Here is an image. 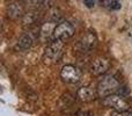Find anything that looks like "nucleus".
<instances>
[{
  "label": "nucleus",
  "mask_w": 132,
  "mask_h": 116,
  "mask_svg": "<svg viewBox=\"0 0 132 116\" xmlns=\"http://www.w3.org/2000/svg\"><path fill=\"white\" fill-rule=\"evenodd\" d=\"M96 42H97V40H96L95 35L93 33H88L80 41V45H81V48L84 50H90L92 48H94L96 45Z\"/></svg>",
  "instance_id": "nucleus-9"
},
{
  "label": "nucleus",
  "mask_w": 132,
  "mask_h": 116,
  "mask_svg": "<svg viewBox=\"0 0 132 116\" xmlns=\"http://www.w3.org/2000/svg\"><path fill=\"white\" fill-rule=\"evenodd\" d=\"M77 95H78V98L81 101H84V102H90V101L95 100L96 96H98L97 92L94 91L93 88H90V87H88V86L80 87L77 92Z\"/></svg>",
  "instance_id": "nucleus-6"
},
{
  "label": "nucleus",
  "mask_w": 132,
  "mask_h": 116,
  "mask_svg": "<svg viewBox=\"0 0 132 116\" xmlns=\"http://www.w3.org/2000/svg\"><path fill=\"white\" fill-rule=\"evenodd\" d=\"M46 1L48 0H27V2L30 5L31 7H41V6H43V5H45L46 4Z\"/></svg>",
  "instance_id": "nucleus-13"
},
{
  "label": "nucleus",
  "mask_w": 132,
  "mask_h": 116,
  "mask_svg": "<svg viewBox=\"0 0 132 116\" xmlns=\"http://www.w3.org/2000/svg\"><path fill=\"white\" fill-rule=\"evenodd\" d=\"M102 103L108 108H111L112 110H117V112H123V110L129 109V105L124 98L119 94L115 93L111 95H108L105 98H103Z\"/></svg>",
  "instance_id": "nucleus-3"
},
{
  "label": "nucleus",
  "mask_w": 132,
  "mask_h": 116,
  "mask_svg": "<svg viewBox=\"0 0 132 116\" xmlns=\"http://www.w3.org/2000/svg\"><path fill=\"white\" fill-rule=\"evenodd\" d=\"M110 67V64L107 59L104 58H96L94 60L93 65H92V72L94 74L98 75V74H103L105 73Z\"/></svg>",
  "instance_id": "nucleus-7"
},
{
  "label": "nucleus",
  "mask_w": 132,
  "mask_h": 116,
  "mask_svg": "<svg viewBox=\"0 0 132 116\" xmlns=\"http://www.w3.org/2000/svg\"><path fill=\"white\" fill-rule=\"evenodd\" d=\"M32 42H34V36H32L31 33H26L24 35L19 38L18 43L15 45V49L16 50H20V51H24L27 49H29L31 47Z\"/></svg>",
  "instance_id": "nucleus-8"
},
{
  "label": "nucleus",
  "mask_w": 132,
  "mask_h": 116,
  "mask_svg": "<svg viewBox=\"0 0 132 116\" xmlns=\"http://www.w3.org/2000/svg\"><path fill=\"white\" fill-rule=\"evenodd\" d=\"M7 13L11 19H19L23 15V8L19 4H11L7 8Z\"/></svg>",
  "instance_id": "nucleus-11"
},
{
  "label": "nucleus",
  "mask_w": 132,
  "mask_h": 116,
  "mask_svg": "<svg viewBox=\"0 0 132 116\" xmlns=\"http://www.w3.org/2000/svg\"><path fill=\"white\" fill-rule=\"evenodd\" d=\"M84 4L87 8H93L96 4V0H84Z\"/></svg>",
  "instance_id": "nucleus-15"
},
{
  "label": "nucleus",
  "mask_w": 132,
  "mask_h": 116,
  "mask_svg": "<svg viewBox=\"0 0 132 116\" xmlns=\"http://www.w3.org/2000/svg\"><path fill=\"white\" fill-rule=\"evenodd\" d=\"M81 77V72L80 70L74 65H64L60 70V78L63 81L67 82V84H75L80 80Z\"/></svg>",
  "instance_id": "nucleus-5"
},
{
  "label": "nucleus",
  "mask_w": 132,
  "mask_h": 116,
  "mask_svg": "<svg viewBox=\"0 0 132 116\" xmlns=\"http://www.w3.org/2000/svg\"><path fill=\"white\" fill-rule=\"evenodd\" d=\"M53 21L52 22H48V23H44L42 26L41 30H39V35H41V38L42 40H49L51 41V37H52V34H53V30L56 28V25H53Z\"/></svg>",
  "instance_id": "nucleus-10"
},
{
  "label": "nucleus",
  "mask_w": 132,
  "mask_h": 116,
  "mask_svg": "<svg viewBox=\"0 0 132 116\" xmlns=\"http://www.w3.org/2000/svg\"><path fill=\"white\" fill-rule=\"evenodd\" d=\"M119 87H121V84L114 75H105L98 81L96 92H97V95L103 99L108 95L117 93Z\"/></svg>",
  "instance_id": "nucleus-1"
},
{
  "label": "nucleus",
  "mask_w": 132,
  "mask_h": 116,
  "mask_svg": "<svg viewBox=\"0 0 132 116\" xmlns=\"http://www.w3.org/2000/svg\"><path fill=\"white\" fill-rule=\"evenodd\" d=\"M101 4L103 7L110 9V11H118L122 7L121 1L118 0H101Z\"/></svg>",
  "instance_id": "nucleus-12"
},
{
  "label": "nucleus",
  "mask_w": 132,
  "mask_h": 116,
  "mask_svg": "<svg viewBox=\"0 0 132 116\" xmlns=\"http://www.w3.org/2000/svg\"><path fill=\"white\" fill-rule=\"evenodd\" d=\"M74 34V28L70 22H60L56 26L55 30H53L51 41H66L70 37H72V35Z\"/></svg>",
  "instance_id": "nucleus-2"
},
{
  "label": "nucleus",
  "mask_w": 132,
  "mask_h": 116,
  "mask_svg": "<svg viewBox=\"0 0 132 116\" xmlns=\"http://www.w3.org/2000/svg\"><path fill=\"white\" fill-rule=\"evenodd\" d=\"M63 41H50L44 50V58L49 61H57L62 56Z\"/></svg>",
  "instance_id": "nucleus-4"
},
{
  "label": "nucleus",
  "mask_w": 132,
  "mask_h": 116,
  "mask_svg": "<svg viewBox=\"0 0 132 116\" xmlns=\"http://www.w3.org/2000/svg\"><path fill=\"white\" fill-rule=\"evenodd\" d=\"M110 116H132V113L128 112V110H123V112H117V110H114Z\"/></svg>",
  "instance_id": "nucleus-14"
}]
</instances>
